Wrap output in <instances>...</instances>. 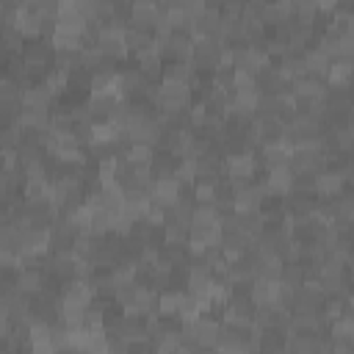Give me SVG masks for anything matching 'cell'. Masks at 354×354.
Listing matches in <instances>:
<instances>
[{
  "label": "cell",
  "instance_id": "cell-1",
  "mask_svg": "<svg viewBox=\"0 0 354 354\" xmlns=\"http://www.w3.org/2000/svg\"><path fill=\"white\" fill-rule=\"evenodd\" d=\"M160 44V58L166 61H191L194 53V33L191 30H174L169 39L158 41Z\"/></svg>",
  "mask_w": 354,
  "mask_h": 354
},
{
  "label": "cell",
  "instance_id": "cell-2",
  "mask_svg": "<svg viewBox=\"0 0 354 354\" xmlns=\"http://www.w3.org/2000/svg\"><path fill=\"white\" fill-rule=\"evenodd\" d=\"M326 301V293L318 288L315 279L304 282L301 288L293 290V301H290V313H321Z\"/></svg>",
  "mask_w": 354,
  "mask_h": 354
},
{
  "label": "cell",
  "instance_id": "cell-3",
  "mask_svg": "<svg viewBox=\"0 0 354 354\" xmlns=\"http://www.w3.org/2000/svg\"><path fill=\"white\" fill-rule=\"evenodd\" d=\"M257 91L260 94H288L290 75L279 64H268L263 72H257Z\"/></svg>",
  "mask_w": 354,
  "mask_h": 354
},
{
  "label": "cell",
  "instance_id": "cell-4",
  "mask_svg": "<svg viewBox=\"0 0 354 354\" xmlns=\"http://www.w3.org/2000/svg\"><path fill=\"white\" fill-rule=\"evenodd\" d=\"M94 301V288L91 282H80V279H72V282H64L61 285V304L64 307H88Z\"/></svg>",
  "mask_w": 354,
  "mask_h": 354
},
{
  "label": "cell",
  "instance_id": "cell-5",
  "mask_svg": "<svg viewBox=\"0 0 354 354\" xmlns=\"http://www.w3.org/2000/svg\"><path fill=\"white\" fill-rule=\"evenodd\" d=\"M254 124H257V136H260L263 147L282 144L288 136V122L282 116H260V119H254Z\"/></svg>",
  "mask_w": 354,
  "mask_h": 354
},
{
  "label": "cell",
  "instance_id": "cell-6",
  "mask_svg": "<svg viewBox=\"0 0 354 354\" xmlns=\"http://www.w3.org/2000/svg\"><path fill=\"white\" fill-rule=\"evenodd\" d=\"M158 11H160V6H158L155 0H136V3H133V11H130L127 28L152 30V28H155V19H158Z\"/></svg>",
  "mask_w": 354,
  "mask_h": 354
},
{
  "label": "cell",
  "instance_id": "cell-7",
  "mask_svg": "<svg viewBox=\"0 0 354 354\" xmlns=\"http://www.w3.org/2000/svg\"><path fill=\"white\" fill-rule=\"evenodd\" d=\"M183 188H185V185H183L177 177H160V180H155V185H152V202L160 205V207H171V205L180 199Z\"/></svg>",
  "mask_w": 354,
  "mask_h": 354
},
{
  "label": "cell",
  "instance_id": "cell-8",
  "mask_svg": "<svg viewBox=\"0 0 354 354\" xmlns=\"http://www.w3.org/2000/svg\"><path fill=\"white\" fill-rule=\"evenodd\" d=\"M17 290L22 296H39L47 290V274L41 268H19L17 271Z\"/></svg>",
  "mask_w": 354,
  "mask_h": 354
},
{
  "label": "cell",
  "instance_id": "cell-9",
  "mask_svg": "<svg viewBox=\"0 0 354 354\" xmlns=\"http://www.w3.org/2000/svg\"><path fill=\"white\" fill-rule=\"evenodd\" d=\"M290 91H293V97H324L326 94V77L304 72V75L290 80Z\"/></svg>",
  "mask_w": 354,
  "mask_h": 354
},
{
  "label": "cell",
  "instance_id": "cell-10",
  "mask_svg": "<svg viewBox=\"0 0 354 354\" xmlns=\"http://www.w3.org/2000/svg\"><path fill=\"white\" fill-rule=\"evenodd\" d=\"M315 188H318V196H321V199H332V196H337V194L346 191V180L340 177L337 169L326 166L324 171L315 174Z\"/></svg>",
  "mask_w": 354,
  "mask_h": 354
},
{
  "label": "cell",
  "instance_id": "cell-11",
  "mask_svg": "<svg viewBox=\"0 0 354 354\" xmlns=\"http://www.w3.org/2000/svg\"><path fill=\"white\" fill-rule=\"evenodd\" d=\"M53 105H55V91L47 83L22 88V108H53Z\"/></svg>",
  "mask_w": 354,
  "mask_h": 354
},
{
  "label": "cell",
  "instance_id": "cell-12",
  "mask_svg": "<svg viewBox=\"0 0 354 354\" xmlns=\"http://www.w3.org/2000/svg\"><path fill=\"white\" fill-rule=\"evenodd\" d=\"M227 177L230 180H254L257 177V158L254 155L227 158Z\"/></svg>",
  "mask_w": 354,
  "mask_h": 354
},
{
  "label": "cell",
  "instance_id": "cell-13",
  "mask_svg": "<svg viewBox=\"0 0 354 354\" xmlns=\"http://www.w3.org/2000/svg\"><path fill=\"white\" fill-rule=\"evenodd\" d=\"M282 268H285V260L277 257V254H263L254 266L257 271V279H266V282H279L282 279Z\"/></svg>",
  "mask_w": 354,
  "mask_h": 354
},
{
  "label": "cell",
  "instance_id": "cell-14",
  "mask_svg": "<svg viewBox=\"0 0 354 354\" xmlns=\"http://www.w3.org/2000/svg\"><path fill=\"white\" fill-rule=\"evenodd\" d=\"M188 241H196L202 246H218L221 243V227L218 224H191Z\"/></svg>",
  "mask_w": 354,
  "mask_h": 354
},
{
  "label": "cell",
  "instance_id": "cell-15",
  "mask_svg": "<svg viewBox=\"0 0 354 354\" xmlns=\"http://www.w3.org/2000/svg\"><path fill=\"white\" fill-rule=\"evenodd\" d=\"M191 77H194V66H191V61H166V64H163V77H160V80L191 83Z\"/></svg>",
  "mask_w": 354,
  "mask_h": 354
},
{
  "label": "cell",
  "instance_id": "cell-16",
  "mask_svg": "<svg viewBox=\"0 0 354 354\" xmlns=\"http://www.w3.org/2000/svg\"><path fill=\"white\" fill-rule=\"evenodd\" d=\"M100 246H102V238H100V235H94V232H83V235H77L72 252H75L77 260H91V257L100 252Z\"/></svg>",
  "mask_w": 354,
  "mask_h": 354
},
{
  "label": "cell",
  "instance_id": "cell-17",
  "mask_svg": "<svg viewBox=\"0 0 354 354\" xmlns=\"http://www.w3.org/2000/svg\"><path fill=\"white\" fill-rule=\"evenodd\" d=\"M149 169H152V177H155V180H160V177H174L177 158H174L171 152H160V149H155V158H152Z\"/></svg>",
  "mask_w": 354,
  "mask_h": 354
},
{
  "label": "cell",
  "instance_id": "cell-18",
  "mask_svg": "<svg viewBox=\"0 0 354 354\" xmlns=\"http://www.w3.org/2000/svg\"><path fill=\"white\" fill-rule=\"evenodd\" d=\"M180 299H183V290H174V288L158 293V315H163V318H177Z\"/></svg>",
  "mask_w": 354,
  "mask_h": 354
},
{
  "label": "cell",
  "instance_id": "cell-19",
  "mask_svg": "<svg viewBox=\"0 0 354 354\" xmlns=\"http://www.w3.org/2000/svg\"><path fill=\"white\" fill-rule=\"evenodd\" d=\"M329 337L340 343H354V318H337L329 324Z\"/></svg>",
  "mask_w": 354,
  "mask_h": 354
},
{
  "label": "cell",
  "instance_id": "cell-20",
  "mask_svg": "<svg viewBox=\"0 0 354 354\" xmlns=\"http://www.w3.org/2000/svg\"><path fill=\"white\" fill-rule=\"evenodd\" d=\"M0 102H17L22 105V86L11 77H3L0 80Z\"/></svg>",
  "mask_w": 354,
  "mask_h": 354
},
{
  "label": "cell",
  "instance_id": "cell-21",
  "mask_svg": "<svg viewBox=\"0 0 354 354\" xmlns=\"http://www.w3.org/2000/svg\"><path fill=\"white\" fill-rule=\"evenodd\" d=\"M19 144H22V127L19 124L0 127V147L3 149H17Z\"/></svg>",
  "mask_w": 354,
  "mask_h": 354
},
{
  "label": "cell",
  "instance_id": "cell-22",
  "mask_svg": "<svg viewBox=\"0 0 354 354\" xmlns=\"http://www.w3.org/2000/svg\"><path fill=\"white\" fill-rule=\"evenodd\" d=\"M152 158H155V147H144V144H133L124 152L127 163H152Z\"/></svg>",
  "mask_w": 354,
  "mask_h": 354
},
{
  "label": "cell",
  "instance_id": "cell-23",
  "mask_svg": "<svg viewBox=\"0 0 354 354\" xmlns=\"http://www.w3.org/2000/svg\"><path fill=\"white\" fill-rule=\"evenodd\" d=\"M191 188L196 205H216V183H194Z\"/></svg>",
  "mask_w": 354,
  "mask_h": 354
},
{
  "label": "cell",
  "instance_id": "cell-24",
  "mask_svg": "<svg viewBox=\"0 0 354 354\" xmlns=\"http://www.w3.org/2000/svg\"><path fill=\"white\" fill-rule=\"evenodd\" d=\"M218 216H221V213H218L216 205H196L191 224H218Z\"/></svg>",
  "mask_w": 354,
  "mask_h": 354
},
{
  "label": "cell",
  "instance_id": "cell-25",
  "mask_svg": "<svg viewBox=\"0 0 354 354\" xmlns=\"http://www.w3.org/2000/svg\"><path fill=\"white\" fill-rule=\"evenodd\" d=\"M105 351H108V354H130V343L122 340V337H111Z\"/></svg>",
  "mask_w": 354,
  "mask_h": 354
},
{
  "label": "cell",
  "instance_id": "cell-26",
  "mask_svg": "<svg viewBox=\"0 0 354 354\" xmlns=\"http://www.w3.org/2000/svg\"><path fill=\"white\" fill-rule=\"evenodd\" d=\"M91 354H108V351H91Z\"/></svg>",
  "mask_w": 354,
  "mask_h": 354
}]
</instances>
